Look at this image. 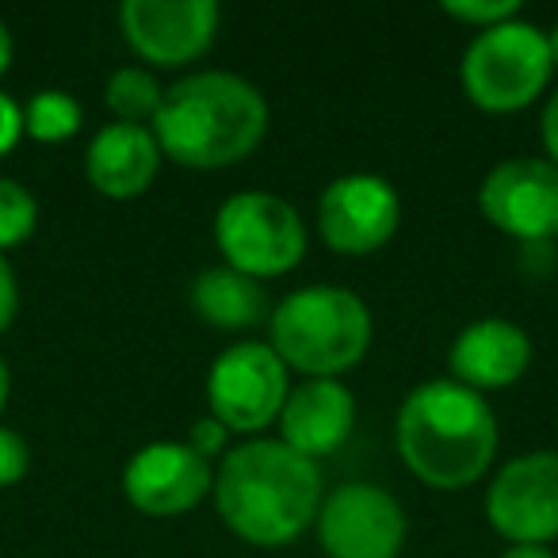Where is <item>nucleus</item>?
<instances>
[{
    "label": "nucleus",
    "mask_w": 558,
    "mask_h": 558,
    "mask_svg": "<svg viewBox=\"0 0 558 558\" xmlns=\"http://www.w3.org/2000/svg\"><path fill=\"white\" fill-rule=\"evenodd\" d=\"M218 520L253 547H288L318 520L326 482L314 459L283 440L253 436L218 459L215 471Z\"/></svg>",
    "instance_id": "obj_1"
},
{
    "label": "nucleus",
    "mask_w": 558,
    "mask_h": 558,
    "mask_svg": "<svg viewBox=\"0 0 558 558\" xmlns=\"http://www.w3.org/2000/svg\"><path fill=\"white\" fill-rule=\"evenodd\" d=\"M149 131L161 157L180 169H230L253 157L268 134V100L241 73L199 70L165 88V104Z\"/></svg>",
    "instance_id": "obj_2"
},
{
    "label": "nucleus",
    "mask_w": 558,
    "mask_h": 558,
    "mask_svg": "<svg viewBox=\"0 0 558 558\" xmlns=\"http://www.w3.org/2000/svg\"><path fill=\"white\" fill-rule=\"evenodd\" d=\"M497 413L486 395L456 379H428L405 395L395 444L417 482L433 489H466L494 466Z\"/></svg>",
    "instance_id": "obj_3"
},
{
    "label": "nucleus",
    "mask_w": 558,
    "mask_h": 558,
    "mask_svg": "<svg viewBox=\"0 0 558 558\" xmlns=\"http://www.w3.org/2000/svg\"><path fill=\"white\" fill-rule=\"evenodd\" d=\"M375 322L367 303L349 288L311 283L271 306L268 344L306 379H341L372 352Z\"/></svg>",
    "instance_id": "obj_4"
},
{
    "label": "nucleus",
    "mask_w": 558,
    "mask_h": 558,
    "mask_svg": "<svg viewBox=\"0 0 558 558\" xmlns=\"http://www.w3.org/2000/svg\"><path fill=\"white\" fill-rule=\"evenodd\" d=\"M550 73L555 62H550L547 32L524 16L478 32L459 62L466 100L486 116L524 111L547 93Z\"/></svg>",
    "instance_id": "obj_5"
},
{
    "label": "nucleus",
    "mask_w": 558,
    "mask_h": 558,
    "mask_svg": "<svg viewBox=\"0 0 558 558\" xmlns=\"http://www.w3.org/2000/svg\"><path fill=\"white\" fill-rule=\"evenodd\" d=\"M222 264L248 279L288 276L306 256V222L295 203L271 192H233L215 215Z\"/></svg>",
    "instance_id": "obj_6"
},
{
    "label": "nucleus",
    "mask_w": 558,
    "mask_h": 558,
    "mask_svg": "<svg viewBox=\"0 0 558 558\" xmlns=\"http://www.w3.org/2000/svg\"><path fill=\"white\" fill-rule=\"evenodd\" d=\"M288 395V364L268 341L230 344L218 352L207 372V413L248 440L276 425Z\"/></svg>",
    "instance_id": "obj_7"
},
{
    "label": "nucleus",
    "mask_w": 558,
    "mask_h": 558,
    "mask_svg": "<svg viewBox=\"0 0 558 558\" xmlns=\"http://www.w3.org/2000/svg\"><path fill=\"white\" fill-rule=\"evenodd\" d=\"M314 527L326 558H398L410 535L402 501L375 482H344L329 489Z\"/></svg>",
    "instance_id": "obj_8"
},
{
    "label": "nucleus",
    "mask_w": 558,
    "mask_h": 558,
    "mask_svg": "<svg viewBox=\"0 0 558 558\" xmlns=\"http://www.w3.org/2000/svg\"><path fill=\"white\" fill-rule=\"evenodd\" d=\"M215 0H123L119 32L123 43L154 70H180L199 62L218 39Z\"/></svg>",
    "instance_id": "obj_9"
},
{
    "label": "nucleus",
    "mask_w": 558,
    "mask_h": 558,
    "mask_svg": "<svg viewBox=\"0 0 558 558\" xmlns=\"http://www.w3.org/2000/svg\"><path fill=\"white\" fill-rule=\"evenodd\" d=\"M402 226V195L379 172H344L318 195V233L341 256H372Z\"/></svg>",
    "instance_id": "obj_10"
},
{
    "label": "nucleus",
    "mask_w": 558,
    "mask_h": 558,
    "mask_svg": "<svg viewBox=\"0 0 558 558\" xmlns=\"http://www.w3.org/2000/svg\"><path fill=\"white\" fill-rule=\"evenodd\" d=\"M486 520L509 547H550L558 539V451L509 459L486 489Z\"/></svg>",
    "instance_id": "obj_11"
},
{
    "label": "nucleus",
    "mask_w": 558,
    "mask_h": 558,
    "mask_svg": "<svg viewBox=\"0 0 558 558\" xmlns=\"http://www.w3.org/2000/svg\"><path fill=\"white\" fill-rule=\"evenodd\" d=\"M478 210L512 241L558 238V165L547 157L497 161L478 184Z\"/></svg>",
    "instance_id": "obj_12"
},
{
    "label": "nucleus",
    "mask_w": 558,
    "mask_h": 558,
    "mask_svg": "<svg viewBox=\"0 0 558 558\" xmlns=\"http://www.w3.org/2000/svg\"><path fill=\"white\" fill-rule=\"evenodd\" d=\"M215 489V463L195 456L184 440H154L138 448L123 466V497L142 517H180L192 512Z\"/></svg>",
    "instance_id": "obj_13"
},
{
    "label": "nucleus",
    "mask_w": 558,
    "mask_h": 558,
    "mask_svg": "<svg viewBox=\"0 0 558 558\" xmlns=\"http://www.w3.org/2000/svg\"><path fill=\"white\" fill-rule=\"evenodd\" d=\"M532 367V337L509 318H478L456 333L448 349V379L489 395L520 383Z\"/></svg>",
    "instance_id": "obj_14"
},
{
    "label": "nucleus",
    "mask_w": 558,
    "mask_h": 558,
    "mask_svg": "<svg viewBox=\"0 0 558 558\" xmlns=\"http://www.w3.org/2000/svg\"><path fill=\"white\" fill-rule=\"evenodd\" d=\"M356 428V398L341 379H306L279 413V440L306 459H326Z\"/></svg>",
    "instance_id": "obj_15"
},
{
    "label": "nucleus",
    "mask_w": 558,
    "mask_h": 558,
    "mask_svg": "<svg viewBox=\"0 0 558 558\" xmlns=\"http://www.w3.org/2000/svg\"><path fill=\"white\" fill-rule=\"evenodd\" d=\"M161 146L149 126L108 123L85 149V180L104 199H138L161 172Z\"/></svg>",
    "instance_id": "obj_16"
},
{
    "label": "nucleus",
    "mask_w": 558,
    "mask_h": 558,
    "mask_svg": "<svg viewBox=\"0 0 558 558\" xmlns=\"http://www.w3.org/2000/svg\"><path fill=\"white\" fill-rule=\"evenodd\" d=\"M187 299H192V311L199 314V322H207L210 329H222V333H241V329H253L271 318V303L264 295L260 279L241 276L226 264L203 268L192 279Z\"/></svg>",
    "instance_id": "obj_17"
},
{
    "label": "nucleus",
    "mask_w": 558,
    "mask_h": 558,
    "mask_svg": "<svg viewBox=\"0 0 558 558\" xmlns=\"http://www.w3.org/2000/svg\"><path fill=\"white\" fill-rule=\"evenodd\" d=\"M104 104L116 116V123L154 126L157 111L165 104V88L157 73L146 70V65H123L104 85Z\"/></svg>",
    "instance_id": "obj_18"
},
{
    "label": "nucleus",
    "mask_w": 558,
    "mask_h": 558,
    "mask_svg": "<svg viewBox=\"0 0 558 558\" xmlns=\"http://www.w3.org/2000/svg\"><path fill=\"white\" fill-rule=\"evenodd\" d=\"M81 123H85V111H81L77 96L62 93V88H43L24 104V134L43 146L70 142L81 131Z\"/></svg>",
    "instance_id": "obj_19"
},
{
    "label": "nucleus",
    "mask_w": 558,
    "mask_h": 558,
    "mask_svg": "<svg viewBox=\"0 0 558 558\" xmlns=\"http://www.w3.org/2000/svg\"><path fill=\"white\" fill-rule=\"evenodd\" d=\"M39 226V199L20 180L0 177V253L20 248Z\"/></svg>",
    "instance_id": "obj_20"
},
{
    "label": "nucleus",
    "mask_w": 558,
    "mask_h": 558,
    "mask_svg": "<svg viewBox=\"0 0 558 558\" xmlns=\"http://www.w3.org/2000/svg\"><path fill=\"white\" fill-rule=\"evenodd\" d=\"M444 16H451L463 27H474V35H478L497 24L517 20L520 4L517 0H444Z\"/></svg>",
    "instance_id": "obj_21"
},
{
    "label": "nucleus",
    "mask_w": 558,
    "mask_h": 558,
    "mask_svg": "<svg viewBox=\"0 0 558 558\" xmlns=\"http://www.w3.org/2000/svg\"><path fill=\"white\" fill-rule=\"evenodd\" d=\"M32 471V448L16 428L0 425V489L16 486Z\"/></svg>",
    "instance_id": "obj_22"
},
{
    "label": "nucleus",
    "mask_w": 558,
    "mask_h": 558,
    "mask_svg": "<svg viewBox=\"0 0 558 558\" xmlns=\"http://www.w3.org/2000/svg\"><path fill=\"white\" fill-rule=\"evenodd\" d=\"M226 440H230V428L222 425V421H215L207 413V417H199L192 428H187V448L195 451V456H203L210 463V459L226 456Z\"/></svg>",
    "instance_id": "obj_23"
},
{
    "label": "nucleus",
    "mask_w": 558,
    "mask_h": 558,
    "mask_svg": "<svg viewBox=\"0 0 558 558\" xmlns=\"http://www.w3.org/2000/svg\"><path fill=\"white\" fill-rule=\"evenodd\" d=\"M24 138V108L0 88V157H9Z\"/></svg>",
    "instance_id": "obj_24"
},
{
    "label": "nucleus",
    "mask_w": 558,
    "mask_h": 558,
    "mask_svg": "<svg viewBox=\"0 0 558 558\" xmlns=\"http://www.w3.org/2000/svg\"><path fill=\"white\" fill-rule=\"evenodd\" d=\"M20 314V283H16V268L9 264V256L0 253V333L16 322Z\"/></svg>",
    "instance_id": "obj_25"
},
{
    "label": "nucleus",
    "mask_w": 558,
    "mask_h": 558,
    "mask_svg": "<svg viewBox=\"0 0 558 558\" xmlns=\"http://www.w3.org/2000/svg\"><path fill=\"white\" fill-rule=\"evenodd\" d=\"M539 142H543V154H547L550 165H558V88L547 96L543 104V116H539Z\"/></svg>",
    "instance_id": "obj_26"
},
{
    "label": "nucleus",
    "mask_w": 558,
    "mask_h": 558,
    "mask_svg": "<svg viewBox=\"0 0 558 558\" xmlns=\"http://www.w3.org/2000/svg\"><path fill=\"white\" fill-rule=\"evenodd\" d=\"M501 558H558L550 547H527V543H512L501 550Z\"/></svg>",
    "instance_id": "obj_27"
},
{
    "label": "nucleus",
    "mask_w": 558,
    "mask_h": 558,
    "mask_svg": "<svg viewBox=\"0 0 558 558\" xmlns=\"http://www.w3.org/2000/svg\"><path fill=\"white\" fill-rule=\"evenodd\" d=\"M12 54H16V47H12V32L4 27V20H0V77L12 70Z\"/></svg>",
    "instance_id": "obj_28"
},
{
    "label": "nucleus",
    "mask_w": 558,
    "mask_h": 558,
    "mask_svg": "<svg viewBox=\"0 0 558 558\" xmlns=\"http://www.w3.org/2000/svg\"><path fill=\"white\" fill-rule=\"evenodd\" d=\"M9 398H12V367H9V360L0 356V417L9 410Z\"/></svg>",
    "instance_id": "obj_29"
},
{
    "label": "nucleus",
    "mask_w": 558,
    "mask_h": 558,
    "mask_svg": "<svg viewBox=\"0 0 558 558\" xmlns=\"http://www.w3.org/2000/svg\"><path fill=\"white\" fill-rule=\"evenodd\" d=\"M547 47H550V62H555V70H558V24L547 32Z\"/></svg>",
    "instance_id": "obj_30"
}]
</instances>
